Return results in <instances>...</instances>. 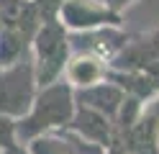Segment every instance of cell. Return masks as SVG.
<instances>
[{
  "label": "cell",
  "mask_w": 159,
  "mask_h": 154,
  "mask_svg": "<svg viewBox=\"0 0 159 154\" xmlns=\"http://www.w3.org/2000/svg\"><path fill=\"white\" fill-rule=\"evenodd\" d=\"M69 54H72L69 28L59 18L41 21V26L36 28L34 41H31V57H34L39 87H44V85H49V82H54L64 75Z\"/></svg>",
  "instance_id": "7a4b0ae2"
},
{
  "label": "cell",
  "mask_w": 159,
  "mask_h": 154,
  "mask_svg": "<svg viewBox=\"0 0 159 154\" xmlns=\"http://www.w3.org/2000/svg\"><path fill=\"white\" fill-rule=\"evenodd\" d=\"M64 128L80 133L82 139L98 141V144H103V147H108L111 139H113V121L108 116H103L100 110H95L90 105H82V103H77L75 116Z\"/></svg>",
  "instance_id": "52a82bcc"
},
{
  "label": "cell",
  "mask_w": 159,
  "mask_h": 154,
  "mask_svg": "<svg viewBox=\"0 0 159 154\" xmlns=\"http://www.w3.org/2000/svg\"><path fill=\"white\" fill-rule=\"evenodd\" d=\"M77 100H75V87L64 77H59L49 85L39 87L31 108L23 118L16 121V136L21 144L31 141L39 133L46 131H59L64 128L75 116Z\"/></svg>",
  "instance_id": "6da1fadb"
},
{
  "label": "cell",
  "mask_w": 159,
  "mask_h": 154,
  "mask_svg": "<svg viewBox=\"0 0 159 154\" xmlns=\"http://www.w3.org/2000/svg\"><path fill=\"white\" fill-rule=\"evenodd\" d=\"M36 92H39V82L31 54L8 67H0V113L16 121L23 118L31 108Z\"/></svg>",
  "instance_id": "3957f363"
},
{
  "label": "cell",
  "mask_w": 159,
  "mask_h": 154,
  "mask_svg": "<svg viewBox=\"0 0 159 154\" xmlns=\"http://www.w3.org/2000/svg\"><path fill=\"white\" fill-rule=\"evenodd\" d=\"M0 154H31L26 144H16V147H8V149H0Z\"/></svg>",
  "instance_id": "7c38bea8"
},
{
  "label": "cell",
  "mask_w": 159,
  "mask_h": 154,
  "mask_svg": "<svg viewBox=\"0 0 159 154\" xmlns=\"http://www.w3.org/2000/svg\"><path fill=\"white\" fill-rule=\"evenodd\" d=\"M26 147H28L31 154H77L72 141H69V136L64 133V128L39 133L31 141H26Z\"/></svg>",
  "instance_id": "ba28073f"
},
{
  "label": "cell",
  "mask_w": 159,
  "mask_h": 154,
  "mask_svg": "<svg viewBox=\"0 0 159 154\" xmlns=\"http://www.w3.org/2000/svg\"><path fill=\"white\" fill-rule=\"evenodd\" d=\"M103 3L111 8V10H116V13H123V10L131 5V3H136V0H103Z\"/></svg>",
  "instance_id": "8fae6325"
},
{
  "label": "cell",
  "mask_w": 159,
  "mask_h": 154,
  "mask_svg": "<svg viewBox=\"0 0 159 154\" xmlns=\"http://www.w3.org/2000/svg\"><path fill=\"white\" fill-rule=\"evenodd\" d=\"M108 69H111V62L108 59L93 54V51H77V54L69 57V62H67L64 80L75 90L90 87V85H95V82L108 80Z\"/></svg>",
  "instance_id": "5b68a950"
},
{
  "label": "cell",
  "mask_w": 159,
  "mask_h": 154,
  "mask_svg": "<svg viewBox=\"0 0 159 154\" xmlns=\"http://www.w3.org/2000/svg\"><path fill=\"white\" fill-rule=\"evenodd\" d=\"M21 144L16 136V118L0 113V149H8V147H16Z\"/></svg>",
  "instance_id": "30bf717a"
},
{
  "label": "cell",
  "mask_w": 159,
  "mask_h": 154,
  "mask_svg": "<svg viewBox=\"0 0 159 154\" xmlns=\"http://www.w3.org/2000/svg\"><path fill=\"white\" fill-rule=\"evenodd\" d=\"M75 100L82 103V105H90L95 110H100L103 116L116 121V116L121 113V105L126 100V92L118 87L113 80H103V82H95L90 87L75 90Z\"/></svg>",
  "instance_id": "8992f818"
},
{
  "label": "cell",
  "mask_w": 159,
  "mask_h": 154,
  "mask_svg": "<svg viewBox=\"0 0 159 154\" xmlns=\"http://www.w3.org/2000/svg\"><path fill=\"white\" fill-rule=\"evenodd\" d=\"M59 21L69 31H93L103 26H121L123 13L111 10L103 0H64Z\"/></svg>",
  "instance_id": "277c9868"
},
{
  "label": "cell",
  "mask_w": 159,
  "mask_h": 154,
  "mask_svg": "<svg viewBox=\"0 0 159 154\" xmlns=\"http://www.w3.org/2000/svg\"><path fill=\"white\" fill-rule=\"evenodd\" d=\"M64 133L69 136V141H72V147H75L77 154H108V147H103V144L90 141V139H82L80 133L69 131V128H64Z\"/></svg>",
  "instance_id": "9c48e42d"
}]
</instances>
